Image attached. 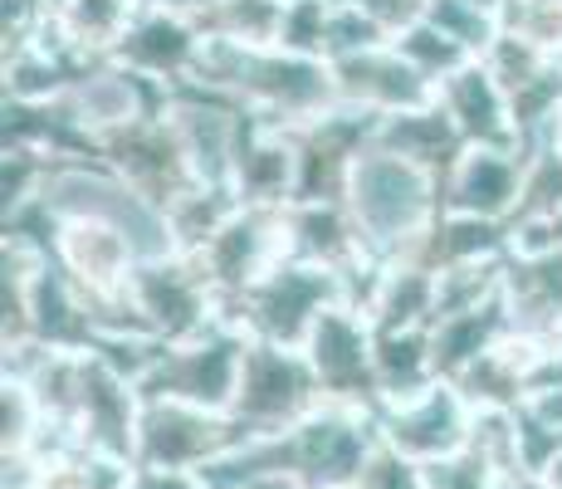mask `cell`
Segmentation results:
<instances>
[{
    "label": "cell",
    "mask_w": 562,
    "mask_h": 489,
    "mask_svg": "<svg viewBox=\"0 0 562 489\" xmlns=\"http://www.w3.org/2000/svg\"><path fill=\"white\" fill-rule=\"evenodd\" d=\"M352 225H358L367 259L386 265V259L416 255L430 225L440 221V171L420 167L402 152L367 143L348 167V187H342Z\"/></svg>",
    "instance_id": "obj_1"
},
{
    "label": "cell",
    "mask_w": 562,
    "mask_h": 489,
    "mask_svg": "<svg viewBox=\"0 0 562 489\" xmlns=\"http://www.w3.org/2000/svg\"><path fill=\"white\" fill-rule=\"evenodd\" d=\"M40 205H45L54 221L79 215V221L113 225V231L133 245V255L143 259V265L187 255L167 205H157L153 196H143L133 181H123L99 152L69 157V162H49L45 187H40Z\"/></svg>",
    "instance_id": "obj_2"
},
{
    "label": "cell",
    "mask_w": 562,
    "mask_h": 489,
    "mask_svg": "<svg viewBox=\"0 0 562 489\" xmlns=\"http://www.w3.org/2000/svg\"><path fill=\"white\" fill-rule=\"evenodd\" d=\"M333 303H358V289H352L348 275L308 265V259H284V265L269 269L255 289H245L235 303H225V313H231L250 338L304 347L318 313L333 309Z\"/></svg>",
    "instance_id": "obj_3"
},
{
    "label": "cell",
    "mask_w": 562,
    "mask_h": 489,
    "mask_svg": "<svg viewBox=\"0 0 562 489\" xmlns=\"http://www.w3.org/2000/svg\"><path fill=\"white\" fill-rule=\"evenodd\" d=\"M245 343H250V333L231 313H221V319L205 323L191 338L161 343L157 363L147 367L137 391L143 397H171V401H191V407L231 411L235 387H240Z\"/></svg>",
    "instance_id": "obj_4"
},
{
    "label": "cell",
    "mask_w": 562,
    "mask_h": 489,
    "mask_svg": "<svg viewBox=\"0 0 562 489\" xmlns=\"http://www.w3.org/2000/svg\"><path fill=\"white\" fill-rule=\"evenodd\" d=\"M318 401H323V387L313 377L304 347H284L265 338L245 343L240 387H235V401H231V416L245 431V441L279 436L299 416H308Z\"/></svg>",
    "instance_id": "obj_5"
},
{
    "label": "cell",
    "mask_w": 562,
    "mask_h": 489,
    "mask_svg": "<svg viewBox=\"0 0 562 489\" xmlns=\"http://www.w3.org/2000/svg\"><path fill=\"white\" fill-rule=\"evenodd\" d=\"M161 118H167L171 137L181 143V157H187L196 187L231 196L235 157H240L245 133H250V113H245L240 103H231V98H221V93H205V89L181 84V89L167 93Z\"/></svg>",
    "instance_id": "obj_6"
},
{
    "label": "cell",
    "mask_w": 562,
    "mask_h": 489,
    "mask_svg": "<svg viewBox=\"0 0 562 489\" xmlns=\"http://www.w3.org/2000/svg\"><path fill=\"white\" fill-rule=\"evenodd\" d=\"M245 441L231 411L191 407L171 397H143V421H137V455L133 465H157V470H205L221 455H231Z\"/></svg>",
    "instance_id": "obj_7"
},
{
    "label": "cell",
    "mask_w": 562,
    "mask_h": 489,
    "mask_svg": "<svg viewBox=\"0 0 562 489\" xmlns=\"http://www.w3.org/2000/svg\"><path fill=\"white\" fill-rule=\"evenodd\" d=\"M474 436V401L460 391L456 377H436L416 397L382 401L376 407V441L406 455L411 465H430L464 451Z\"/></svg>",
    "instance_id": "obj_8"
},
{
    "label": "cell",
    "mask_w": 562,
    "mask_h": 489,
    "mask_svg": "<svg viewBox=\"0 0 562 489\" xmlns=\"http://www.w3.org/2000/svg\"><path fill=\"white\" fill-rule=\"evenodd\" d=\"M304 357L323 387V401L376 411V323L362 303H333L304 338Z\"/></svg>",
    "instance_id": "obj_9"
},
{
    "label": "cell",
    "mask_w": 562,
    "mask_h": 489,
    "mask_svg": "<svg viewBox=\"0 0 562 489\" xmlns=\"http://www.w3.org/2000/svg\"><path fill=\"white\" fill-rule=\"evenodd\" d=\"M167 93L171 89L143 79V74H133L117 59H89L79 74H74L69 93H64L54 108H59L64 123L93 147V143H103V137L123 133V127L143 123V118L161 113Z\"/></svg>",
    "instance_id": "obj_10"
},
{
    "label": "cell",
    "mask_w": 562,
    "mask_h": 489,
    "mask_svg": "<svg viewBox=\"0 0 562 489\" xmlns=\"http://www.w3.org/2000/svg\"><path fill=\"white\" fill-rule=\"evenodd\" d=\"M191 259L205 269V279L221 293V309L235 303L245 289H255L269 269L289 259V235H284V211H265V205H235Z\"/></svg>",
    "instance_id": "obj_11"
},
{
    "label": "cell",
    "mask_w": 562,
    "mask_h": 489,
    "mask_svg": "<svg viewBox=\"0 0 562 489\" xmlns=\"http://www.w3.org/2000/svg\"><path fill=\"white\" fill-rule=\"evenodd\" d=\"M528 152L518 143H470L440 171V205L480 221L514 225L524 211Z\"/></svg>",
    "instance_id": "obj_12"
},
{
    "label": "cell",
    "mask_w": 562,
    "mask_h": 489,
    "mask_svg": "<svg viewBox=\"0 0 562 489\" xmlns=\"http://www.w3.org/2000/svg\"><path fill=\"white\" fill-rule=\"evenodd\" d=\"M133 309L143 313V323L157 333L161 343H177L201 333L205 323L221 319V293L205 279V269L191 255H171L137 265L133 275Z\"/></svg>",
    "instance_id": "obj_13"
},
{
    "label": "cell",
    "mask_w": 562,
    "mask_h": 489,
    "mask_svg": "<svg viewBox=\"0 0 562 489\" xmlns=\"http://www.w3.org/2000/svg\"><path fill=\"white\" fill-rule=\"evenodd\" d=\"M333 64V89H338V103L352 108V113L367 118H392V113H411V108L436 103V84L406 59L402 49L386 40V45L342 54Z\"/></svg>",
    "instance_id": "obj_14"
},
{
    "label": "cell",
    "mask_w": 562,
    "mask_h": 489,
    "mask_svg": "<svg viewBox=\"0 0 562 489\" xmlns=\"http://www.w3.org/2000/svg\"><path fill=\"white\" fill-rule=\"evenodd\" d=\"M201 45H205V35H201V25H196L191 10L143 5L108 59L127 64L133 74L161 84V89H181V84H191V69H196V59H201Z\"/></svg>",
    "instance_id": "obj_15"
},
{
    "label": "cell",
    "mask_w": 562,
    "mask_h": 489,
    "mask_svg": "<svg viewBox=\"0 0 562 489\" xmlns=\"http://www.w3.org/2000/svg\"><path fill=\"white\" fill-rule=\"evenodd\" d=\"M93 152H99L117 177L133 181L137 191L153 196V201L167 205V211L196 187L187 157H181V143L171 137V127L161 113L143 118V123L123 127V133H113V137H103V143H93Z\"/></svg>",
    "instance_id": "obj_16"
},
{
    "label": "cell",
    "mask_w": 562,
    "mask_h": 489,
    "mask_svg": "<svg viewBox=\"0 0 562 489\" xmlns=\"http://www.w3.org/2000/svg\"><path fill=\"white\" fill-rule=\"evenodd\" d=\"M231 196L240 205H265V211H284L299 201V133L294 127L255 123L235 157Z\"/></svg>",
    "instance_id": "obj_17"
},
{
    "label": "cell",
    "mask_w": 562,
    "mask_h": 489,
    "mask_svg": "<svg viewBox=\"0 0 562 489\" xmlns=\"http://www.w3.org/2000/svg\"><path fill=\"white\" fill-rule=\"evenodd\" d=\"M504 309L509 323L528 338H538L558 357L562 347V249L504 259Z\"/></svg>",
    "instance_id": "obj_18"
},
{
    "label": "cell",
    "mask_w": 562,
    "mask_h": 489,
    "mask_svg": "<svg viewBox=\"0 0 562 489\" xmlns=\"http://www.w3.org/2000/svg\"><path fill=\"white\" fill-rule=\"evenodd\" d=\"M436 103L446 108V118L456 123L464 147L470 143H518L514 103L484 59H464L456 74H446V79L436 84Z\"/></svg>",
    "instance_id": "obj_19"
},
{
    "label": "cell",
    "mask_w": 562,
    "mask_h": 489,
    "mask_svg": "<svg viewBox=\"0 0 562 489\" xmlns=\"http://www.w3.org/2000/svg\"><path fill=\"white\" fill-rule=\"evenodd\" d=\"M358 303L376 329H430L436 323V269L411 255L372 265Z\"/></svg>",
    "instance_id": "obj_20"
},
{
    "label": "cell",
    "mask_w": 562,
    "mask_h": 489,
    "mask_svg": "<svg viewBox=\"0 0 562 489\" xmlns=\"http://www.w3.org/2000/svg\"><path fill=\"white\" fill-rule=\"evenodd\" d=\"M509 309H504V293L480 309H460V313H440L430 323V353H436V373L440 377H460L464 367L480 353H490L494 343L509 333Z\"/></svg>",
    "instance_id": "obj_21"
},
{
    "label": "cell",
    "mask_w": 562,
    "mask_h": 489,
    "mask_svg": "<svg viewBox=\"0 0 562 489\" xmlns=\"http://www.w3.org/2000/svg\"><path fill=\"white\" fill-rule=\"evenodd\" d=\"M372 143L402 152V157L420 162V167L430 171H446L450 162H456V152L464 147L456 123L446 118V108L440 103H426V108H411V113H392L382 118V123L372 127Z\"/></svg>",
    "instance_id": "obj_22"
},
{
    "label": "cell",
    "mask_w": 562,
    "mask_h": 489,
    "mask_svg": "<svg viewBox=\"0 0 562 489\" xmlns=\"http://www.w3.org/2000/svg\"><path fill=\"white\" fill-rule=\"evenodd\" d=\"M440 373L436 353H430V329H376V407L416 397Z\"/></svg>",
    "instance_id": "obj_23"
},
{
    "label": "cell",
    "mask_w": 562,
    "mask_h": 489,
    "mask_svg": "<svg viewBox=\"0 0 562 489\" xmlns=\"http://www.w3.org/2000/svg\"><path fill=\"white\" fill-rule=\"evenodd\" d=\"M143 5L147 0H64L54 30L79 59H108Z\"/></svg>",
    "instance_id": "obj_24"
},
{
    "label": "cell",
    "mask_w": 562,
    "mask_h": 489,
    "mask_svg": "<svg viewBox=\"0 0 562 489\" xmlns=\"http://www.w3.org/2000/svg\"><path fill=\"white\" fill-rule=\"evenodd\" d=\"M284 10H289V0H205L191 15H196L201 35L265 49V45H279Z\"/></svg>",
    "instance_id": "obj_25"
},
{
    "label": "cell",
    "mask_w": 562,
    "mask_h": 489,
    "mask_svg": "<svg viewBox=\"0 0 562 489\" xmlns=\"http://www.w3.org/2000/svg\"><path fill=\"white\" fill-rule=\"evenodd\" d=\"M426 20L440 35L456 40L470 59H484V54L494 49V40L504 35L499 10L480 5V0H426Z\"/></svg>",
    "instance_id": "obj_26"
},
{
    "label": "cell",
    "mask_w": 562,
    "mask_h": 489,
    "mask_svg": "<svg viewBox=\"0 0 562 489\" xmlns=\"http://www.w3.org/2000/svg\"><path fill=\"white\" fill-rule=\"evenodd\" d=\"M499 25L504 35L524 40V45L562 64V0H504Z\"/></svg>",
    "instance_id": "obj_27"
},
{
    "label": "cell",
    "mask_w": 562,
    "mask_h": 489,
    "mask_svg": "<svg viewBox=\"0 0 562 489\" xmlns=\"http://www.w3.org/2000/svg\"><path fill=\"white\" fill-rule=\"evenodd\" d=\"M392 45L402 49L406 59L416 64L420 74H426L430 84H440V79H446V74H456L460 64L470 59V54H464V49H460L450 35H440V30L430 25L426 15H420V20H411L406 30H396V35H392Z\"/></svg>",
    "instance_id": "obj_28"
},
{
    "label": "cell",
    "mask_w": 562,
    "mask_h": 489,
    "mask_svg": "<svg viewBox=\"0 0 562 489\" xmlns=\"http://www.w3.org/2000/svg\"><path fill=\"white\" fill-rule=\"evenodd\" d=\"M328 0H289L284 10V30H279V45L308 54V59H328L323 45H328Z\"/></svg>",
    "instance_id": "obj_29"
},
{
    "label": "cell",
    "mask_w": 562,
    "mask_h": 489,
    "mask_svg": "<svg viewBox=\"0 0 562 489\" xmlns=\"http://www.w3.org/2000/svg\"><path fill=\"white\" fill-rule=\"evenodd\" d=\"M386 30L367 15L362 5H333L328 10V45L323 54L328 59H342V54H358V49H372V45H386Z\"/></svg>",
    "instance_id": "obj_30"
},
{
    "label": "cell",
    "mask_w": 562,
    "mask_h": 489,
    "mask_svg": "<svg viewBox=\"0 0 562 489\" xmlns=\"http://www.w3.org/2000/svg\"><path fill=\"white\" fill-rule=\"evenodd\" d=\"M420 475H426V489H494V465L474 445L446 455V460L420 465Z\"/></svg>",
    "instance_id": "obj_31"
},
{
    "label": "cell",
    "mask_w": 562,
    "mask_h": 489,
    "mask_svg": "<svg viewBox=\"0 0 562 489\" xmlns=\"http://www.w3.org/2000/svg\"><path fill=\"white\" fill-rule=\"evenodd\" d=\"M358 489H426V475H420V465H411L406 455H396L392 445L376 441V451L367 455V465H362Z\"/></svg>",
    "instance_id": "obj_32"
},
{
    "label": "cell",
    "mask_w": 562,
    "mask_h": 489,
    "mask_svg": "<svg viewBox=\"0 0 562 489\" xmlns=\"http://www.w3.org/2000/svg\"><path fill=\"white\" fill-rule=\"evenodd\" d=\"M127 489H211L201 470H157V465H133Z\"/></svg>",
    "instance_id": "obj_33"
},
{
    "label": "cell",
    "mask_w": 562,
    "mask_h": 489,
    "mask_svg": "<svg viewBox=\"0 0 562 489\" xmlns=\"http://www.w3.org/2000/svg\"><path fill=\"white\" fill-rule=\"evenodd\" d=\"M358 5L386 30V35H396V30H406L411 20L426 15V0H358Z\"/></svg>",
    "instance_id": "obj_34"
},
{
    "label": "cell",
    "mask_w": 562,
    "mask_h": 489,
    "mask_svg": "<svg viewBox=\"0 0 562 489\" xmlns=\"http://www.w3.org/2000/svg\"><path fill=\"white\" fill-rule=\"evenodd\" d=\"M231 489H304L299 480H289V475H250V480L231 485Z\"/></svg>",
    "instance_id": "obj_35"
},
{
    "label": "cell",
    "mask_w": 562,
    "mask_h": 489,
    "mask_svg": "<svg viewBox=\"0 0 562 489\" xmlns=\"http://www.w3.org/2000/svg\"><path fill=\"white\" fill-rule=\"evenodd\" d=\"M147 5H177V10H196L205 0H147Z\"/></svg>",
    "instance_id": "obj_36"
},
{
    "label": "cell",
    "mask_w": 562,
    "mask_h": 489,
    "mask_svg": "<svg viewBox=\"0 0 562 489\" xmlns=\"http://www.w3.org/2000/svg\"><path fill=\"white\" fill-rule=\"evenodd\" d=\"M538 147H543V143H538ZM548 147H553V152H562V118L553 123V133H548Z\"/></svg>",
    "instance_id": "obj_37"
},
{
    "label": "cell",
    "mask_w": 562,
    "mask_h": 489,
    "mask_svg": "<svg viewBox=\"0 0 562 489\" xmlns=\"http://www.w3.org/2000/svg\"><path fill=\"white\" fill-rule=\"evenodd\" d=\"M548 225H553V241H558V249H562V211L553 215V221H548Z\"/></svg>",
    "instance_id": "obj_38"
},
{
    "label": "cell",
    "mask_w": 562,
    "mask_h": 489,
    "mask_svg": "<svg viewBox=\"0 0 562 489\" xmlns=\"http://www.w3.org/2000/svg\"><path fill=\"white\" fill-rule=\"evenodd\" d=\"M480 5H494V10H499V5H504V0H480Z\"/></svg>",
    "instance_id": "obj_39"
},
{
    "label": "cell",
    "mask_w": 562,
    "mask_h": 489,
    "mask_svg": "<svg viewBox=\"0 0 562 489\" xmlns=\"http://www.w3.org/2000/svg\"><path fill=\"white\" fill-rule=\"evenodd\" d=\"M352 489H358V485H352Z\"/></svg>",
    "instance_id": "obj_40"
}]
</instances>
